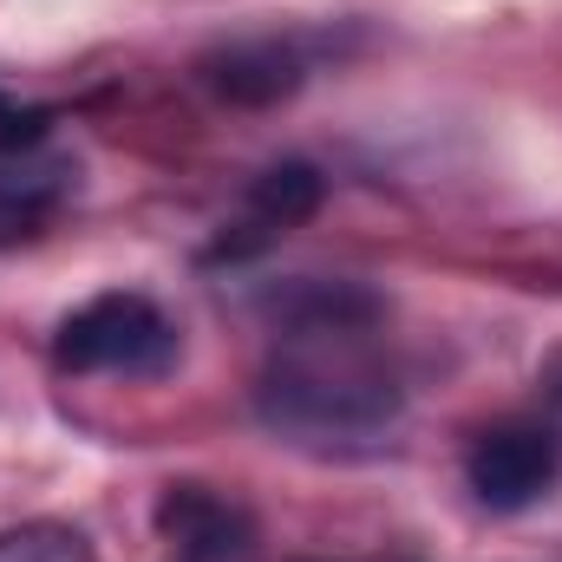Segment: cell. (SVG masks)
I'll use <instances>...</instances> for the list:
<instances>
[{"mask_svg":"<svg viewBox=\"0 0 562 562\" xmlns=\"http://www.w3.org/2000/svg\"><path fill=\"white\" fill-rule=\"evenodd\" d=\"M373 327L380 307L353 288L294 301L256 386L262 419L294 445H373L406 400Z\"/></svg>","mask_w":562,"mask_h":562,"instance_id":"cell-1","label":"cell"},{"mask_svg":"<svg viewBox=\"0 0 562 562\" xmlns=\"http://www.w3.org/2000/svg\"><path fill=\"white\" fill-rule=\"evenodd\" d=\"M53 360L66 373H125V380H157L177 367V327L157 301L144 294H99L59 321Z\"/></svg>","mask_w":562,"mask_h":562,"instance_id":"cell-2","label":"cell"},{"mask_svg":"<svg viewBox=\"0 0 562 562\" xmlns=\"http://www.w3.org/2000/svg\"><path fill=\"white\" fill-rule=\"evenodd\" d=\"M557 471H562V445L543 419L484 425L464 451V484L484 510H530L537 497H550Z\"/></svg>","mask_w":562,"mask_h":562,"instance_id":"cell-3","label":"cell"},{"mask_svg":"<svg viewBox=\"0 0 562 562\" xmlns=\"http://www.w3.org/2000/svg\"><path fill=\"white\" fill-rule=\"evenodd\" d=\"M157 530L170 537V550L183 562H236V557H249V543H256L249 510L229 504L210 484H170L164 504H157Z\"/></svg>","mask_w":562,"mask_h":562,"instance_id":"cell-4","label":"cell"},{"mask_svg":"<svg viewBox=\"0 0 562 562\" xmlns=\"http://www.w3.org/2000/svg\"><path fill=\"white\" fill-rule=\"evenodd\" d=\"M314 203H321V170L314 164H276V170H262L256 190H249V203H243V223L223 236L216 256H249V249L276 243L294 223L314 216Z\"/></svg>","mask_w":562,"mask_h":562,"instance_id":"cell-5","label":"cell"},{"mask_svg":"<svg viewBox=\"0 0 562 562\" xmlns=\"http://www.w3.org/2000/svg\"><path fill=\"white\" fill-rule=\"evenodd\" d=\"M72 164L46 150H0V249L40 236L66 203Z\"/></svg>","mask_w":562,"mask_h":562,"instance_id":"cell-6","label":"cell"},{"mask_svg":"<svg viewBox=\"0 0 562 562\" xmlns=\"http://www.w3.org/2000/svg\"><path fill=\"white\" fill-rule=\"evenodd\" d=\"M301 53L288 40H236L216 59H203V79L229 99V105H276L301 86Z\"/></svg>","mask_w":562,"mask_h":562,"instance_id":"cell-7","label":"cell"},{"mask_svg":"<svg viewBox=\"0 0 562 562\" xmlns=\"http://www.w3.org/2000/svg\"><path fill=\"white\" fill-rule=\"evenodd\" d=\"M0 562H99L72 524H13L0 530Z\"/></svg>","mask_w":562,"mask_h":562,"instance_id":"cell-8","label":"cell"},{"mask_svg":"<svg viewBox=\"0 0 562 562\" xmlns=\"http://www.w3.org/2000/svg\"><path fill=\"white\" fill-rule=\"evenodd\" d=\"M53 132V112L46 105H26L13 92H0V150H40Z\"/></svg>","mask_w":562,"mask_h":562,"instance_id":"cell-9","label":"cell"},{"mask_svg":"<svg viewBox=\"0 0 562 562\" xmlns=\"http://www.w3.org/2000/svg\"><path fill=\"white\" fill-rule=\"evenodd\" d=\"M537 386H543V425L557 431V445H562V347L543 360V373H537Z\"/></svg>","mask_w":562,"mask_h":562,"instance_id":"cell-10","label":"cell"}]
</instances>
